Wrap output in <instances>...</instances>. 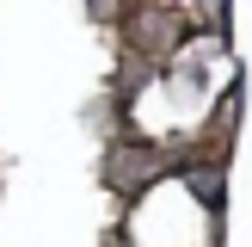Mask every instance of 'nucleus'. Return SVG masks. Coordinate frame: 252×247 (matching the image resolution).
<instances>
[{
	"label": "nucleus",
	"mask_w": 252,
	"mask_h": 247,
	"mask_svg": "<svg viewBox=\"0 0 252 247\" xmlns=\"http://www.w3.org/2000/svg\"><path fill=\"white\" fill-rule=\"evenodd\" d=\"M160 167H166V161H160L154 148L129 142V148H111V161H105V179L117 185V192H142V185H154V179H160Z\"/></svg>",
	"instance_id": "obj_1"
}]
</instances>
